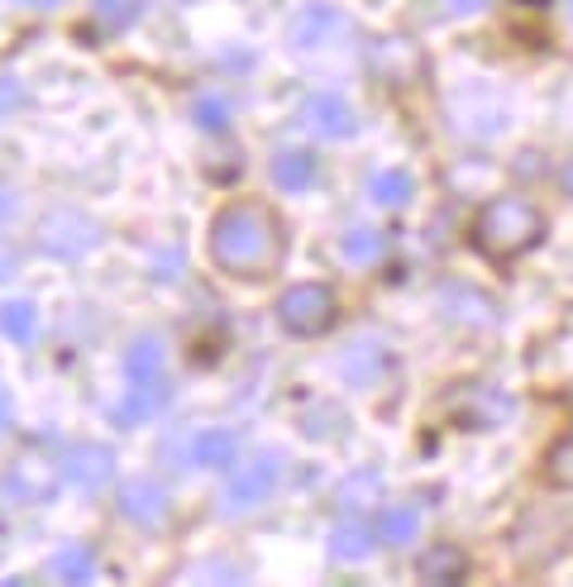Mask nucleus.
Masks as SVG:
<instances>
[{
  "instance_id": "29",
  "label": "nucleus",
  "mask_w": 573,
  "mask_h": 587,
  "mask_svg": "<svg viewBox=\"0 0 573 587\" xmlns=\"http://www.w3.org/2000/svg\"><path fill=\"white\" fill-rule=\"evenodd\" d=\"M10 421H15V401H10V392L0 387V435L10 430Z\"/></svg>"
},
{
  "instance_id": "12",
  "label": "nucleus",
  "mask_w": 573,
  "mask_h": 587,
  "mask_svg": "<svg viewBox=\"0 0 573 587\" xmlns=\"http://www.w3.org/2000/svg\"><path fill=\"white\" fill-rule=\"evenodd\" d=\"M119 511H125L135 525H163L167 493L158 483H125V487H119Z\"/></svg>"
},
{
  "instance_id": "16",
  "label": "nucleus",
  "mask_w": 573,
  "mask_h": 587,
  "mask_svg": "<svg viewBox=\"0 0 573 587\" xmlns=\"http://www.w3.org/2000/svg\"><path fill=\"white\" fill-rule=\"evenodd\" d=\"M48 578H58V583H91L96 578V554L87 545H63L53 559H48Z\"/></svg>"
},
{
  "instance_id": "3",
  "label": "nucleus",
  "mask_w": 573,
  "mask_h": 587,
  "mask_svg": "<svg viewBox=\"0 0 573 587\" xmlns=\"http://www.w3.org/2000/svg\"><path fill=\"white\" fill-rule=\"evenodd\" d=\"M334 316H340V302H334V292L326 282H296V286H286L282 302H278V320L296 340L326 334L334 326Z\"/></svg>"
},
{
  "instance_id": "14",
  "label": "nucleus",
  "mask_w": 573,
  "mask_h": 587,
  "mask_svg": "<svg viewBox=\"0 0 573 587\" xmlns=\"http://www.w3.org/2000/svg\"><path fill=\"white\" fill-rule=\"evenodd\" d=\"M191 463H201V469H225V463H234L239 454V435L234 430H201L196 439H191Z\"/></svg>"
},
{
  "instance_id": "22",
  "label": "nucleus",
  "mask_w": 573,
  "mask_h": 587,
  "mask_svg": "<svg viewBox=\"0 0 573 587\" xmlns=\"http://www.w3.org/2000/svg\"><path fill=\"white\" fill-rule=\"evenodd\" d=\"M368 201H373V206H406V201H411V177L387 167V173H378L373 182H368Z\"/></svg>"
},
{
  "instance_id": "28",
  "label": "nucleus",
  "mask_w": 573,
  "mask_h": 587,
  "mask_svg": "<svg viewBox=\"0 0 573 587\" xmlns=\"http://www.w3.org/2000/svg\"><path fill=\"white\" fill-rule=\"evenodd\" d=\"M440 5H445L449 15H478V10H483L487 0H440Z\"/></svg>"
},
{
  "instance_id": "26",
  "label": "nucleus",
  "mask_w": 573,
  "mask_h": 587,
  "mask_svg": "<svg viewBox=\"0 0 573 587\" xmlns=\"http://www.w3.org/2000/svg\"><path fill=\"white\" fill-rule=\"evenodd\" d=\"M20 101H24V87H20V81H15V77H0V115H10Z\"/></svg>"
},
{
  "instance_id": "18",
  "label": "nucleus",
  "mask_w": 573,
  "mask_h": 587,
  "mask_svg": "<svg viewBox=\"0 0 573 587\" xmlns=\"http://www.w3.org/2000/svg\"><path fill=\"white\" fill-rule=\"evenodd\" d=\"M340 254H344V263H354V268H373L382 258V234L373 225H354V230H344V239H340Z\"/></svg>"
},
{
  "instance_id": "27",
  "label": "nucleus",
  "mask_w": 573,
  "mask_h": 587,
  "mask_svg": "<svg viewBox=\"0 0 573 587\" xmlns=\"http://www.w3.org/2000/svg\"><path fill=\"white\" fill-rule=\"evenodd\" d=\"M373 497H378V477H349L344 501H373Z\"/></svg>"
},
{
  "instance_id": "5",
  "label": "nucleus",
  "mask_w": 573,
  "mask_h": 587,
  "mask_svg": "<svg viewBox=\"0 0 573 587\" xmlns=\"http://www.w3.org/2000/svg\"><path fill=\"white\" fill-rule=\"evenodd\" d=\"M96 225L87 220V215H77V210H53L48 220L39 225V254L43 258H58V263H77V258H87L91 248H96Z\"/></svg>"
},
{
  "instance_id": "21",
  "label": "nucleus",
  "mask_w": 573,
  "mask_h": 587,
  "mask_svg": "<svg viewBox=\"0 0 573 587\" xmlns=\"http://www.w3.org/2000/svg\"><path fill=\"white\" fill-rule=\"evenodd\" d=\"M421 573L425 583H459L463 578V554L454 545H440V549H430V554L421 559Z\"/></svg>"
},
{
  "instance_id": "11",
  "label": "nucleus",
  "mask_w": 573,
  "mask_h": 587,
  "mask_svg": "<svg viewBox=\"0 0 573 587\" xmlns=\"http://www.w3.org/2000/svg\"><path fill=\"white\" fill-rule=\"evenodd\" d=\"M306 119H310V129L326 139H354L358 135V115L344 95H310Z\"/></svg>"
},
{
  "instance_id": "32",
  "label": "nucleus",
  "mask_w": 573,
  "mask_h": 587,
  "mask_svg": "<svg viewBox=\"0 0 573 587\" xmlns=\"http://www.w3.org/2000/svg\"><path fill=\"white\" fill-rule=\"evenodd\" d=\"M564 191H569V196H573V163L564 167Z\"/></svg>"
},
{
  "instance_id": "25",
  "label": "nucleus",
  "mask_w": 573,
  "mask_h": 587,
  "mask_svg": "<svg viewBox=\"0 0 573 587\" xmlns=\"http://www.w3.org/2000/svg\"><path fill=\"white\" fill-rule=\"evenodd\" d=\"M196 119L206 129H225V125H230V105H225L220 95H201V101H196Z\"/></svg>"
},
{
  "instance_id": "6",
  "label": "nucleus",
  "mask_w": 573,
  "mask_h": 587,
  "mask_svg": "<svg viewBox=\"0 0 573 587\" xmlns=\"http://www.w3.org/2000/svg\"><path fill=\"white\" fill-rule=\"evenodd\" d=\"M58 473H63V483L77 487V493H101L115 477V454L105 445H77V449H67Z\"/></svg>"
},
{
  "instance_id": "1",
  "label": "nucleus",
  "mask_w": 573,
  "mask_h": 587,
  "mask_svg": "<svg viewBox=\"0 0 573 587\" xmlns=\"http://www.w3.org/2000/svg\"><path fill=\"white\" fill-rule=\"evenodd\" d=\"M211 263L234 282H268L286 258V230L268 201H230L211 220Z\"/></svg>"
},
{
  "instance_id": "15",
  "label": "nucleus",
  "mask_w": 573,
  "mask_h": 587,
  "mask_svg": "<svg viewBox=\"0 0 573 587\" xmlns=\"http://www.w3.org/2000/svg\"><path fill=\"white\" fill-rule=\"evenodd\" d=\"M272 182L286 187V191H306L310 182H316V153L306 149H286L272 158Z\"/></svg>"
},
{
  "instance_id": "31",
  "label": "nucleus",
  "mask_w": 573,
  "mask_h": 587,
  "mask_svg": "<svg viewBox=\"0 0 573 587\" xmlns=\"http://www.w3.org/2000/svg\"><path fill=\"white\" fill-rule=\"evenodd\" d=\"M10 272H15V258H10V254H5V248H0V282H5V278H10Z\"/></svg>"
},
{
  "instance_id": "8",
  "label": "nucleus",
  "mask_w": 573,
  "mask_h": 587,
  "mask_svg": "<svg viewBox=\"0 0 573 587\" xmlns=\"http://www.w3.org/2000/svg\"><path fill=\"white\" fill-rule=\"evenodd\" d=\"M58 487V463L39 459V454H24L15 469L5 473V501H39Z\"/></svg>"
},
{
  "instance_id": "13",
  "label": "nucleus",
  "mask_w": 573,
  "mask_h": 587,
  "mask_svg": "<svg viewBox=\"0 0 573 587\" xmlns=\"http://www.w3.org/2000/svg\"><path fill=\"white\" fill-rule=\"evenodd\" d=\"M0 334L10 344H34L39 340V306L29 296H15V302L0 306Z\"/></svg>"
},
{
  "instance_id": "7",
  "label": "nucleus",
  "mask_w": 573,
  "mask_h": 587,
  "mask_svg": "<svg viewBox=\"0 0 573 587\" xmlns=\"http://www.w3.org/2000/svg\"><path fill=\"white\" fill-rule=\"evenodd\" d=\"M125 368H129V387L167 392V344L158 340V334H143V340H135Z\"/></svg>"
},
{
  "instance_id": "24",
  "label": "nucleus",
  "mask_w": 573,
  "mask_h": 587,
  "mask_svg": "<svg viewBox=\"0 0 573 587\" xmlns=\"http://www.w3.org/2000/svg\"><path fill=\"white\" fill-rule=\"evenodd\" d=\"M378 53H402V58H411V63H416V58H421V53H416V43H402V39L378 43ZM382 72H387V77H397V81H411V77H416V72H411V67H402V63H387Z\"/></svg>"
},
{
  "instance_id": "30",
  "label": "nucleus",
  "mask_w": 573,
  "mask_h": 587,
  "mask_svg": "<svg viewBox=\"0 0 573 587\" xmlns=\"http://www.w3.org/2000/svg\"><path fill=\"white\" fill-rule=\"evenodd\" d=\"M10 215H15V191H10V187H0V225H5Z\"/></svg>"
},
{
  "instance_id": "20",
  "label": "nucleus",
  "mask_w": 573,
  "mask_h": 587,
  "mask_svg": "<svg viewBox=\"0 0 573 587\" xmlns=\"http://www.w3.org/2000/svg\"><path fill=\"white\" fill-rule=\"evenodd\" d=\"M167 406V392H143V387H129V397L119 401V411H115V421L119 425H143V421H153Z\"/></svg>"
},
{
  "instance_id": "34",
  "label": "nucleus",
  "mask_w": 573,
  "mask_h": 587,
  "mask_svg": "<svg viewBox=\"0 0 573 587\" xmlns=\"http://www.w3.org/2000/svg\"><path fill=\"white\" fill-rule=\"evenodd\" d=\"M521 5H549V0H521Z\"/></svg>"
},
{
  "instance_id": "10",
  "label": "nucleus",
  "mask_w": 573,
  "mask_h": 587,
  "mask_svg": "<svg viewBox=\"0 0 573 587\" xmlns=\"http://www.w3.org/2000/svg\"><path fill=\"white\" fill-rule=\"evenodd\" d=\"M344 34V15L334 5H326V0H316V5L296 10L292 20V43L296 48H320V43H334Z\"/></svg>"
},
{
  "instance_id": "17",
  "label": "nucleus",
  "mask_w": 573,
  "mask_h": 587,
  "mask_svg": "<svg viewBox=\"0 0 573 587\" xmlns=\"http://www.w3.org/2000/svg\"><path fill=\"white\" fill-rule=\"evenodd\" d=\"M368 549H373V531H368V525L344 521V525H334L330 531V559L334 564H358Z\"/></svg>"
},
{
  "instance_id": "23",
  "label": "nucleus",
  "mask_w": 573,
  "mask_h": 587,
  "mask_svg": "<svg viewBox=\"0 0 573 587\" xmlns=\"http://www.w3.org/2000/svg\"><path fill=\"white\" fill-rule=\"evenodd\" d=\"M135 15H139V0H96V20L105 29H129Z\"/></svg>"
},
{
  "instance_id": "33",
  "label": "nucleus",
  "mask_w": 573,
  "mask_h": 587,
  "mask_svg": "<svg viewBox=\"0 0 573 587\" xmlns=\"http://www.w3.org/2000/svg\"><path fill=\"white\" fill-rule=\"evenodd\" d=\"M24 5H58V0H24Z\"/></svg>"
},
{
  "instance_id": "9",
  "label": "nucleus",
  "mask_w": 573,
  "mask_h": 587,
  "mask_svg": "<svg viewBox=\"0 0 573 587\" xmlns=\"http://www.w3.org/2000/svg\"><path fill=\"white\" fill-rule=\"evenodd\" d=\"M340 373H344V382H354V387H373V382L392 373V354L382 349L378 340H358L340 354Z\"/></svg>"
},
{
  "instance_id": "2",
  "label": "nucleus",
  "mask_w": 573,
  "mask_h": 587,
  "mask_svg": "<svg viewBox=\"0 0 573 587\" xmlns=\"http://www.w3.org/2000/svg\"><path fill=\"white\" fill-rule=\"evenodd\" d=\"M469 239L483 258L511 263V258L531 254V248L545 239V215L525 196H493L483 210H478Z\"/></svg>"
},
{
  "instance_id": "4",
  "label": "nucleus",
  "mask_w": 573,
  "mask_h": 587,
  "mask_svg": "<svg viewBox=\"0 0 573 587\" xmlns=\"http://www.w3.org/2000/svg\"><path fill=\"white\" fill-rule=\"evenodd\" d=\"M282 473H286V459L282 449H258L254 459L244 463L230 487H225V511H249V507H263L272 493L282 487Z\"/></svg>"
},
{
  "instance_id": "19",
  "label": "nucleus",
  "mask_w": 573,
  "mask_h": 587,
  "mask_svg": "<svg viewBox=\"0 0 573 587\" xmlns=\"http://www.w3.org/2000/svg\"><path fill=\"white\" fill-rule=\"evenodd\" d=\"M416 535H421V516H416L411 507H387L382 511V521H378V540L382 545H411Z\"/></svg>"
}]
</instances>
